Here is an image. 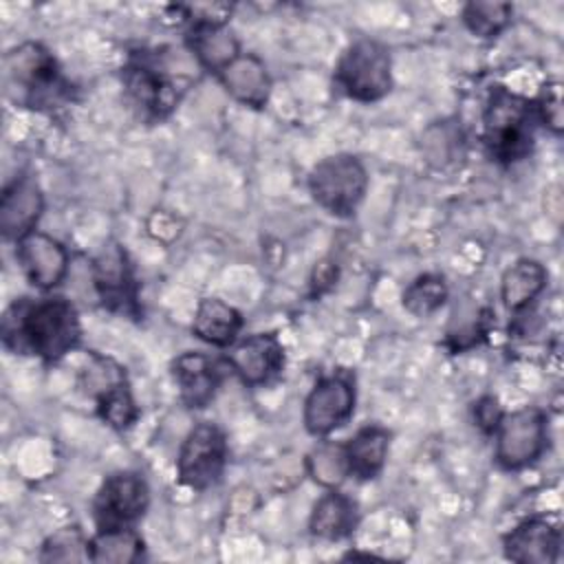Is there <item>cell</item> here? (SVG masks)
Segmentation results:
<instances>
[{"label": "cell", "mask_w": 564, "mask_h": 564, "mask_svg": "<svg viewBox=\"0 0 564 564\" xmlns=\"http://www.w3.org/2000/svg\"><path fill=\"white\" fill-rule=\"evenodd\" d=\"M172 377L187 408H205L223 381V368L209 355L183 352L172 364Z\"/></svg>", "instance_id": "obj_15"}, {"label": "cell", "mask_w": 564, "mask_h": 564, "mask_svg": "<svg viewBox=\"0 0 564 564\" xmlns=\"http://www.w3.org/2000/svg\"><path fill=\"white\" fill-rule=\"evenodd\" d=\"M88 557V540L77 527H66L53 533L42 546L44 562H70Z\"/></svg>", "instance_id": "obj_28"}, {"label": "cell", "mask_w": 564, "mask_h": 564, "mask_svg": "<svg viewBox=\"0 0 564 564\" xmlns=\"http://www.w3.org/2000/svg\"><path fill=\"white\" fill-rule=\"evenodd\" d=\"M546 269L531 258L513 262L500 280V297L507 311H524L546 286Z\"/></svg>", "instance_id": "obj_23"}, {"label": "cell", "mask_w": 564, "mask_h": 564, "mask_svg": "<svg viewBox=\"0 0 564 564\" xmlns=\"http://www.w3.org/2000/svg\"><path fill=\"white\" fill-rule=\"evenodd\" d=\"M225 463H227V441L223 430L209 421L196 423L187 432L178 449V458H176L178 480L196 491L209 489L220 480L225 471Z\"/></svg>", "instance_id": "obj_6"}, {"label": "cell", "mask_w": 564, "mask_h": 564, "mask_svg": "<svg viewBox=\"0 0 564 564\" xmlns=\"http://www.w3.org/2000/svg\"><path fill=\"white\" fill-rule=\"evenodd\" d=\"M143 553V540L130 527L99 529L88 540V560L97 564H130Z\"/></svg>", "instance_id": "obj_24"}, {"label": "cell", "mask_w": 564, "mask_h": 564, "mask_svg": "<svg viewBox=\"0 0 564 564\" xmlns=\"http://www.w3.org/2000/svg\"><path fill=\"white\" fill-rule=\"evenodd\" d=\"M355 410V386L344 372L322 377L304 401V427L313 436H326L341 427Z\"/></svg>", "instance_id": "obj_8"}, {"label": "cell", "mask_w": 564, "mask_h": 564, "mask_svg": "<svg viewBox=\"0 0 564 564\" xmlns=\"http://www.w3.org/2000/svg\"><path fill=\"white\" fill-rule=\"evenodd\" d=\"M123 84L137 106H141L150 117H165L176 106V88L163 75V70L139 59L126 66Z\"/></svg>", "instance_id": "obj_17"}, {"label": "cell", "mask_w": 564, "mask_h": 564, "mask_svg": "<svg viewBox=\"0 0 564 564\" xmlns=\"http://www.w3.org/2000/svg\"><path fill=\"white\" fill-rule=\"evenodd\" d=\"M225 90L240 104L251 108H262L271 95V77L260 57L251 53H240L218 73Z\"/></svg>", "instance_id": "obj_18"}, {"label": "cell", "mask_w": 564, "mask_h": 564, "mask_svg": "<svg viewBox=\"0 0 564 564\" xmlns=\"http://www.w3.org/2000/svg\"><path fill=\"white\" fill-rule=\"evenodd\" d=\"M88 388L97 399L99 416L115 430L130 427L137 416V403L128 388L123 370L104 357H95L88 366Z\"/></svg>", "instance_id": "obj_10"}, {"label": "cell", "mask_w": 564, "mask_h": 564, "mask_svg": "<svg viewBox=\"0 0 564 564\" xmlns=\"http://www.w3.org/2000/svg\"><path fill=\"white\" fill-rule=\"evenodd\" d=\"M337 86L355 101L383 99L392 88V62L383 44L361 37L352 42L335 66Z\"/></svg>", "instance_id": "obj_4"}, {"label": "cell", "mask_w": 564, "mask_h": 564, "mask_svg": "<svg viewBox=\"0 0 564 564\" xmlns=\"http://www.w3.org/2000/svg\"><path fill=\"white\" fill-rule=\"evenodd\" d=\"M187 46L198 64L216 75L240 55V44L225 24H192Z\"/></svg>", "instance_id": "obj_20"}, {"label": "cell", "mask_w": 564, "mask_h": 564, "mask_svg": "<svg viewBox=\"0 0 564 564\" xmlns=\"http://www.w3.org/2000/svg\"><path fill=\"white\" fill-rule=\"evenodd\" d=\"M502 414H505V412H502L498 399L491 397V394L480 397V399L476 401V405H474L476 425H478L482 432H487V434H494V432H496V427H498Z\"/></svg>", "instance_id": "obj_30"}, {"label": "cell", "mask_w": 564, "mask_h": 564, "mask_svg": "<svg viewBox=\"0 0 564 564\" xmlns=\"http://www.w3.org/2000/svg\"><path fill=\"white\" fill-rule=\"evenodd\" d=\"M44 209V196L35 178L18 176L0 198V229L4 238L20 240L33 231Z\"/></svg>", "instance_id": "obj_13"}, {"label": "cell", "mask_w": 564, "mask_h": 564, "mask_svg": "<svg viewBox=\"0 0 564 564\" xmlns=\"http://www.w3.org/2000/svg\"><path fill=\"white\" fill-rule=\"evenodd\" d=\"M447 300V284L443 275L423 273L403 291V306L416 317H427Z\"/></svg>", "instance_id": "obj_26"}, {"label": "cell", "mask_w": 564, "mask_h": 564, "mask_svg": "<svg viewBox=\"0 0 564 564\" xmlns=\"http://www.w3.org/2000/svg\"><path fill=\"white\" fill-rule=\"evenodd\" d=\"M535 117L555 134L562 132V88L560 84H546L535 101Z\"/></svg>", "instance_id": "obj_29"}, {"label": "cell", "mask_w": 564, "mask_h": 564, "mask_svg": "<svg viewBox=\"0 0 564 564\" xmlns=\"http://www.w3.org/2000/svg\"><path fill=\"white\" fill-rule=\"evenodd\" d=\"M150 502L145 480L134 471H117L104 480L95 498V518L99 529L130 527Z\"/></svg>", "instance_id": "obj_9"}, {"label": "cell", "mask_w": 564, "mask_h": 564, "mask_svg": "<svg viewBox=\"0 0 564 564\" xmlns=\"http://www.w3.org/2000/svg\"><path fill=\"white\" fill-rule=\"evenodd\" d=\"M535 108L524 97L494 88L482 115L485 145L489 154L500 163H516L533 150V123Z\"/></svg>", "instance_id": "obj_3"}, {"label": "cell", "mask_w": 564, "mask_h": 564, "mask_svg": "<svg viewBox=\"0 0 564 564\" xmlns=\"http://www.w3.org/2000/svg\"><path fill=\"white\" fill-rule=\"evenodd\" d=\"M7 95L29 108H55L68 97L55 57L37 42H24L4 55Z\"/></svg>", "instance_id": "obj_2"}, {"label": "cell", "mask_w": 564, "mask_h": 564, "mask_svg": "<svg viewBox=\"0 0 564 564\" xmlns=\"http://www.w3.org/2000/svg\"><path fill=\"white\" fill-rule=\"evenodd\" d=\"M242 317L227 302L218 297H203L198 302L192 322V330L198 339L218 348H229L238 339Z\"/></svg>", "instance_id": "obj_19"}, {"label": "cell", "mask_w": 564, "mask_h": 564, "mask_svg": "<svg viewBox=\"0 0 564 564\" xmlns=\"http://www.w3.org/2000/svg\"><path fill=\"white\" fill-rule=\"evenodd\" d=\"M560 553V531L544 518H529L505 535V555L518 564H551Z\"/></svg>", "instance_id": "obj_16"}, {"label": "cell", "mask_w": 564, "mask_h": 564, "mask_svg": "<svg viewBox=\"0 0 564 564\" xmlns=\"http://www.w3.org/2000/svg\"><path fill=\"white\" fill-rule=\"evenodd\" d=\"M344 447L350 476L359 480H370L379 476L386 465L390 434L379 425H366L350 441H346Z\"/></svg>", "instance_id": "obj_21"}, {"label": "cell", "mask_w": 564, "mask_h": 564, "mask_svg": "<svg viewBox=\"0 0 564 564\" xmlns=\"http://www.w3.org/2000/svg\"><path fill=\"white\" fill-rule=\"evenodd\" d=\"M4 344L18 352H31L44 361H57L82 337L75 306L66 297L18 302L4 317Z\"/></svg>", "instance_id": "obj_1"}, {"label": "cell", "mask_w": 564, "mask_h": 564, "mask_svg": "<svg viewBox=\"0 0 564 564\" xmlns=\"http://www.w3.org/2000/svg\"><path fill=\"white\" fill-rule=\"evenodd\" d=\"M509 2H467L463 7L465 26L478 37H496L511 20Z\"/></svg>", "instance_id": "obj_27"}, {"label": "cell", "mask_w": 564, "mask_h": 564, "mask_svg": "<svg viewBox=\"0 0 564 564\" xmlns=\"http://www.w3.org/2000/svg\"><path fill=\"white\" fill-rule=\"evenodd\" d=\"M95 286L104 306L112 311L134 313V306H137L134 280L126 260V251L119 245H108L97 256Z\"/></svg>", "instance_id": "obj_14"}, {"label": "cell", "mask_w": 564, "mask_h": 564, "mask_svg": "<svg viewBox=\"0 0 564 564\" xmlns=\"http://www.w3.org/2000/svg\"><path fill=\"white\" fill-rule=\"evenodd\" d=\"M225 361L247 386H264L280 375L284 366V348L273 333H256L236 339L229 346Z\"/></svg>", "instance_id": "obj_12"}, {"label": "cell", "mask_w": 564, "mask_h": 564, "mask_svg": "<svg viewBox=\"0 0 564 564\" xmlns=\"http://www.w3.org/2000/svg\"><path fill=\"white\" fill-rule=\"evenodd\" d=\"M306 469L317 485L326 489H337L350 476L344 443L324 441L313 447V452L306 456Z\"/></svg>", "instance_id": "obj_25"}, {"label": "cell", "mask_w": 564, "mask_h": 564, "mask_svg": "<svg viewBox=\"0 0 564 564\" xmlns=\"http://www.w3.org/2000/svg\"><path fill=\"white\" fill-rule=\"evenodd\" d=\"M15 258L33 286L55 289L68 271V253L59 240L33 229L15 240Z\"/></svg>", "instance_id": "obj_11"}, {"label": "cell", "mask_w": 564, "mask_h": 564, "mask_svg": "<svg viewBox=\"0 0 564 564\" xmlns=\"http://www.w3.org/2000/svg\"><path fill=\"white\" fill-rule=\"evenodd\" d=\"M496 460L505 469H522L546 447V416L538 408L505 412L496 427Z\"/></svg>", "instance_id": "obj_7"}, {"label": "cell", "mask_w": 564, "mask_h": 564, "mask_svg": "<svg viewBox=\"0 0 564 564\" xmlns=\"http://www.w3.org/2000/svg\"><path fill=\"white\" fill-rule=\"evenodd\" d=\"M355 524H357V507L346 494L337 489H328V494H324L315 502L308 520L311 533L328 542L350 535Z\"/></svg>", "instance_id": "obj_22"}, {"label": "cell", "mask_w": 564, "mask_h": 564, "mask_svg": "<svg viewBox=\"0 0 564 564\" xmlns=\"http://www.w3.org/2000/svg\"><path fill=\"white\" fill-rule=\"evenodd\" d=\"M366 187V167L352 154L326 156L308 174L311 196L333 216H352L364 200Z\"/></svg>", "instance_id": "obj_5"}]
</instances>
